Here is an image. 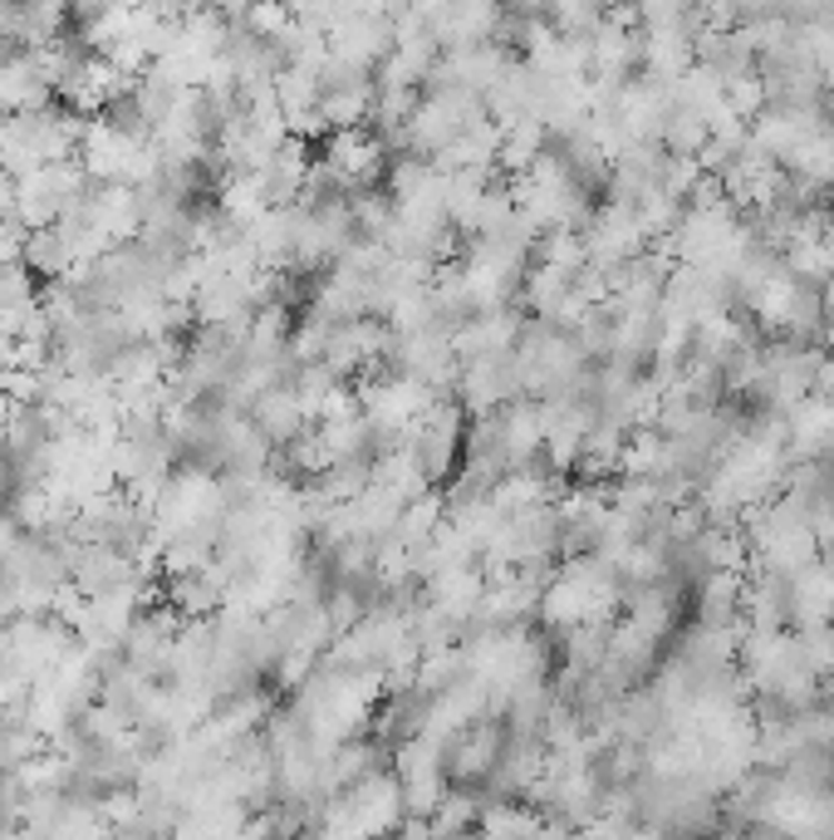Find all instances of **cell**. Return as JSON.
I'll use <instances>...</instances> for the list:
<instances>
[{
	"mask_svg": "<svg viewBox=\"0 0 834 840\" xmlns=\"http://www.w3.org/2000/svg\"><path fill=\"white\" fill-rule=\"evenodd\" d=\"M20 266H26L30 276H40L44 286H50V280H69L79 270L75 251H69V241H64V231H59V227L30 231L26 236V261H20Z\"/></svg>",
	"mask_w": 834,
	"mask_h": 840,
	"instance_id": "1",
	"label": "cell"
}]
</instances>
